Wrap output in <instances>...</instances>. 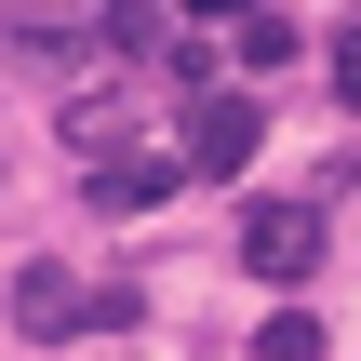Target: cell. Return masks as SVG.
<instances>
[{
	"label": "cell",
	"mask_w": 361,
	"mask_h": 361,
	"mask_svg": "<svg viewBox=\"0 0 361 361\" xmlns=\"http://www.w3.org/2000/svg\"><path fill=\"white\" fill-rule=\"evenodd\" d=\"M241 268L255 281H308L322 268V201H241Z\"/></svg>",
	"instance_id": "6da1fadb"
},
{
	"label": "cell",
	"mask_w": 361,
	"mask_h": 361,
	"mask_svg": "<svg viewBox=\"0 0 361 361\" xmlns=\"http://www.w3.org/2000/svg\"><path fill=\"white\" fill-rule=\"evenodd\" d=\"M268 147V121H255V94H214V107H188V174H241Z\"/></svg>",
	"instance_id": "7a4b0ae2"
},
{
	"label": "cell",
	"mask_w": 361,
	"mask_h": 361,
	"mask_svg": "<svg viewBox=\"0 0 361 361\" xmlns=\"http://www.w3.org/2000/svg\"><path fill=\"white\" fill-rule=\"evenodd\" d=\"M0 40H13V54H40V67H80V54H121V27H107V13H13Z\"/></svg>",
	"instance_id": "3957f363"
},
{
	"label": "cell",
	"mask_w": 361,
	"mask_h": 361,
	"mask_svg": "<svg viewBox=\"0 0 361 361\" xmlns=\"http://www.w3.org/2000/svg\"><path fill=\"white\" fill-rule=\"evenodd\" d=\"M13 322H27V335H80V322H94V295H80L67 268H13Z\"/></svg>",
	"instance_id": "277c9868"
},
{
	"label": "cell",
	"mask_w": 361,
	"mask_h": 361,
	"mask_svg": "<svg viewBox=\"0 0 361 361\" xmlns=\"http://www.w3.org/2000/svg\"><path fill=\"white\" fill-rule=\"evenodd\" d=\"M188 161H94V214H161Z\"/></svg>",
	"instance_id": "5b68a950"
},
{
	"label": "cell",
	"mask_w": 361,
	"mask_h": 361,
	"mask_svg": "<svg viewBox=\"0 0 361 361\" xmlns=\"http://www.w3.org/2000/svg\"><path fill=\"white\" fill-rule=\"evenodd\" d=\"M134 134V94H67V147H121Z\"/></svg>",
	"instance_id": "8992f818"
},
{
	"label": "cell",
	"mask_w": 361,
	"mask_h": 361,
	"mask_svg": "<svg viewBox=\"0 0 361 361\" xmlns=\"http://www.w3.org/2000/svg\"><path fill=\"white\" fill-rule=\"evenodd\" d=\"M295 54H308L295 13H241V67H295Z\"/></svg>",
	"instance_id": "52a82bcc"
},
{
	"label": "cell",
	"mask_w": 361,
	"mask_h": 361,
	"mask_svg": "<svg viewBox=\"0 0 361 361\" xmlns=\"http://www.w3.org/2000/svg\"><path fill=\"white\" fill-rule=\"evenodd\" d=\"M161 80H174V94H201V107H214V40H188V27H174V40H161Z\"/></svg>",
	"instance_id": "ba28073f"
},
{
	"label": "cell",
	"mask_w": 361,
	"mask_h": 361,
	"mask_svg": "<svg viewBox=\"0 0 361 361\" xmlns=\"http://www.w3.org/2000/svg\"><path fill=\"white\" fill-rule=\"evenodd\" d=\"M255 361H322V322H308V308H281V322L255 335Z\"/></svg>",
	"instance_id": "9c48e42d"
},
{
	"label": "cell",
	"mask_w": 361,
	"mask_h": 361,
	"mask_svg": "<svg viewBox=\"0 0 361 361\" xmlns=\"http://www.w3.org/2000/svg\"><path fill=\"white\" fill-rule=\"evenodd\" d=\"M335 94H348V107H361V13H348V27H335Z\"/></svg>",
	"instance_id": "30bf717a"
}]
</instances>
